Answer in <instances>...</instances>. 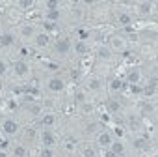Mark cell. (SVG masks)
<instances>
[{"instance_id":"6da1fadb","label":"cell","mask_w":158,"mask_h":157,"mask_svg":"<svg viewBox=\"0 0 158 157\" xmlns=\"http://www.w3.org/2000/svg\"><path fill=\"white\" fill-rule=\"evenodd\" d=\"M127 49V39L123 36H112L110 38V51H117V52H123Z\"/></svg>"},{"instance_id":"7a4b0ae2","label":"cell","mask_w":158,"mask_h":157,"mask_svg":"<svg viewBox=\"0 0 158 157\" xmlns=\"http://www.w3.org/2000/svg\"><path fill=\"white\" fill-rule=\"evenodd\" d=\"M56 52L58 54H61V56H65V54H69L71 52V49H73V43H71V39L69 38H61V39H58L56 41Z\"/></svg>"},{"instance_id":"3957f363","label":"cell","mask_w":158,"mask_h":157,"mask_svg":"<svg viewBox=\"0 0 158 157\" xmlns=\"http://www.w3.org/2000/svg\"><path fill=\"white\" fill-rule=\"evenodd\" d=\"M127 83L130 86H138L141 83V69H138V67L128 69V73H127Z\"/></svg>"},{"instance_id":"277c9868","label":"cell","mask_w":158,"mask_h":157,"mask_svg":"<svg viewBox=\"0 0 158 157\" xmlns=\"http://www.w3.org/2000/svg\"><path fill=\"white\" fill-rule=\"evenodd\" d=\"M47 88L50 92H54V94H60V92H63L65 83L61 81V78H58V77H52V78H48V81H47Z\"/></svg>"},{"instance_id":"5b68a950","label":"cell","mask_w":158,"mask_h":157,"mask_svg":"<svg viewBox=\"0 0 158 157\" xmlns=\"http://www.w3.org/2000/svg\"><path fill=\"white\" fill-rule=\"evenodd\" d=\"M13 71H15L17 77H26V75L30 73V65H28L24 60H17V62L13 64Z\"/></svg>"},{"instance_id":"8992f818","label":"cell","mask_w":158,"mask_h":157,"mask_svg":"<svg viewBox=\"0 0 158 157\" xmlns=\"http://www.w3.org/2000/svg\"><path fill=\"white\" fill-rule=\"evenodd\" d=\"M2 131L6 133V135H17V131H19V123L15 122V120H6L4 123H2Z\"/></svg>"},{"instance_id":"52a82bcc","label":"cell","mask_w":158,"mask_h":157,"mask_svg":"<svg viewBox=\"0 0 158 157\" xmlns=\"http://www.w3.org/2000/svg\"><path fill=\"white\" fill-rule=\"evenodd\" d=\"M97 142H99L102 148H106V146H110V144L114 142V137H112V133H110V131H102V133H99Z\"/></svg>"},{"instance_id":"ba28073f","label":"cell","mask_w":158,"mask_h":157,"mask_svg":"<svg viewBox=\"0 0 158 157\" xmlns=\"http://www.w3.org/2000/svg\"><path fill=\"white\" fill-rule=\"evenodd\" d=\"M34 41H35V45H37V47H41V49H43V47H47V45L50 43V36H48L47 32H41V34H37V36H35V39H34Z\"/></svg>"},{"instance_id":"9c48e42d","label":"cell","mask_w":158,"mask_h":157,"mask_svg":"<svg viewBox=\"0 0 158 157\" xmlns=\"http://www.w3.org/2000/svg\"><path fill=\"white\" fill-rule=\"evenodd\" d=\"M41 138H43L45 148H52V146H54V142H56V138H54V135H52V131H50V129H45Z\"/></svg>"},{"instance_id":"30bf717a","label":"cell","mask_w":158,"mask_h":157,"mask_svg":"<svg viewBox=\"0 0 158 157\" xmlns=\"http://www.w3.org/2000/svg\"><path fill=\"white\" fill-rule=\"evenodd\" d=\"M108 148H110V151H112V153H114L115 157H117V155H123V153H125V146H123V142H121V140H114V142H112V144H110Z\"/></svg>"},{"instance_id":"8fae6325","label":"cell","mask_w":158,"mask_h":157,"mask_svg":"<svg viewBox=\"0 0 158 157\" xmlns=\"http://www.w3.org/2000/svg\"><path fill=\"white\" fill-rule=\"evenodd\" d=\"M13 43H15V36L11 32H6L0 36V47H11Z\"/></svg>"},{"instance_id":"7c38bea8","label":"cell","mask_w":158,"mask_h":157,"mask_svg":"<svg viewBox=\"0 0 158 157\" xmlns=\"http://www.w3.org/2000/svg\"><path fill=\"white\" fill-rule=\"evenodd\" d=\"M88 88L91 90V92H99L101 88H102V81L99 77H91L89 81H88Z\"/></svg>"},{"instance_id":"4fadbf2b","label":"cell","mask_w":158,"mask_h":157,"mask_svg":"<svg viewBox=\"0 0 158 157\" xmlns=\"http://www.w3.org/2000/svg\"><path fill=\"white\" fill-rule=\"evenodd\" d=\"M54 123H56V116H54V114H43V116H41V125H43V127L50 129Z\"/></svg>"},{"instance_id":"5bb4252c","label":"cell","mask_w":158,"mask_h":157,"mask_svg":"<svg viewBox=\"0 0 158 157\" xmlns=\"http://www.w3.org/2000/svg\"><path fill=\"white\" fill-rule=\"evenodd\" d=\"M106 107H108V110H110V114H117V112L121 110V103H119L117 99H108V103H106Z\"/></svg>"},{"instance_id":"9a60e30c","label":"cell","mask_w":158,"mask_h":157,"mask_svg":"<svg viewBox=\"0 0 158 157\" xmlns=\"http://www.w3.org/2000/svg\"><path fill=\"white\" fill-rule=\"evenodd\" d=\"M21 36H23L24 39L32 38V36H34V25H23V26H21Z\"/></svg>"},{"instance_id":"2e32d148","label":"cell","mask_w":158,"mask_h":157,"mask_svg":"<svg viewBox=\"0 0 158 157\" xmlns=\"http://www.w3.org/2000/svg\"><path fill=\"white\" fill-rule=\"evenodd\" d=\"M97 56H99L101 60H110V58H112V51H110L108 47H99Z\"/></svg>"},{"instance_id":"e0dca14e","label":"cell","mask_w":158,"mask_h":157,"mask_svg":"<svg viewBox=\"0 0 158 157\" xmlns=\"http://www.w3.org/2000/svg\"><path fill=\"white\" fill-rule=\"evenodd\" d=\"M74 51H76V54H86L89 51V47L86 45V41H76L74 43Z\"/></svg>"},{"instance_id":"ac0fdd59","label":"cell","mask_w":158,"mask_h":157,"mask_svg":"<svg viewBox=\"0 0 158 157\" xmlns=\"http://www.w3.org/2000/svg\"><path fill=\"white\" fill-rule=\"evenodd\" d=\"M30 114L32 116H43V107L39 103H32L30 105Z\"/></svg>"},{"instance_id":"d6986e66","label":"cell","mask_w":158,"mask_h":157,"mask_svg":"<svg viewBox=\"0 0 158 157\" xmlns=\"http://www.w3.org/2000/svg\"><path fill=\"white\" fill-rule=\"evenodd\" d=\"M45 8L47 11H60V2L58 0H48V2H45Z\"/></svg>"},{"instance_id":"ffe728a7","label":"cell","mask_w":158,"mask_h":157,"mask_svg":"<svg viewBox=\"0 0 158 157\" xmlns=\"http://www.w3.org/2000/svg\"><path fill=\"white\" fill-rule=\"evenodd\" d=\"M138 8H139V13H143V15H149L152 11V4L151 2H141Z\"/></svg>"},{"instance_id":"44dd1931","label":"cell","mask_w":158,"mask_h":157,"mask_svg":"<svg viewBox=\"0 0 158 157\" xmlns=\"http://www.w3.org/2000/svg\"><path fill=\"white\" fill-rule=\"evenodd\" d=\"M110 88H112L114 92H119V90H123V88H125V84H123V81H121V78H114Z\"/></svg>"},{"instance_id":"7402d4cb","label":"cell","mask_w":158,"mask_h":157,"mask_svg":"<svg viewBox=\"0 0 158 157\" xmlns=\"http://www.w3.org/2000/svg\"><path fill=\"white\" fill-rule=\"evenodd\" d=\"M86 99H88V97H86V92H82V90H78V92L74 94V101H76V103L84 105V103H86Z\"/></svg>"},{"instance_id":"603a6c76","label":"cell","mask_w":158,"mask_h":157,"mask_svg":"<svg viewBox=\"0 0 158 157\" xmlns=\"http://www.w3.org/2000/svg\"><path fill=\"white\" fill-rule=\"evenodd\" d=\"M13 155H15V157H24V155H26V148L21 146V144L15 146V148H13Z\"/></svg>"},{"instance_id":"cb8c5ba5","label":"cell","mask_w":158,"mask_h":157,"mask_svg":"<svg viewBox=\"0 0 158 157\" xmlns=\"http://www.w3.org/2000/svg\"><path fill=\"white\" fill-rule=\"evenodd\" d=\"M82 157H97V151L91 148V146H86L82 150Z\"/></svg>"},{"instance_id":"d4e9b609","label":"cell","mask_w":158,"mask_h":157,"mask_svg":"<svg viewBox=\"0 0 158 157\" xmlns=\"http://www.w3.org/2000/svg\"><path fill=\"white\" fill-rule=\"evenodd\" d=\"M130 21H132V19H130V15H128V13H119V23H121V25L128 26V25H130Z\"/></svg>"},{"instance_id":"484cf974","label":"cell","mask_w":158,"mask_h":157,"mask_svg":"<svg viewBox=\"0 0 158 157\" xmlns=\"http://www.w3.org/2000/svg\"><path fill=\"white\" fill-rule=\"evenodd\" d=\"M60 15H61L60 11H47V19H48V21H58Z\"/></svg>"},{"instance_id":"4316f807","label":"cell","mask_w":158,"mask_h":157,"mask_svg":"<svg viewBox=\"0 0 158 157\" xmlns=\"http://www.w3.org/2000/svg\"><path fill=\"white\" fill-rule=\"evenodd\" d=\"M82 112H84V114H89V112H93V105L86 101V103L82 105Z\"/></svg>"},{"instance_id":"83f0119b","label":"cell","mask_w":158,"mask_h":157,"mask_svg":"<svg viewBox=\"0 0 158 157\" xmlns=\"http://www.w3.org/2000/svg\"><path fill=\"white\" fill-rule=\"evenodd\" d=\"M39 157H54V151H52V148H45L43 151H41V155Z\"/></svg>"},{"instance_id":"f1b7e54d","label":"cell","mask_w":158,"mask_h":157,"mask_svg":"<svg viewBox=\"0 0 158 157\" xmlns=\"http://www.w3.org/2000/svg\"><path fill=\"white\" fill-rule=\"evenodd\" d=\"M6 69H8L6 62H4V60H0V77H4V75H6Z\"/></svg>"},{"instance_id":"f546056e","label":"cell","mask_w":158,"mask_h":157,"mask_svg":"<svg viewBox=\"0 0 158 157\" xmlns=\"http://www.w3.org/2000/svg\"><path fill=\"white\" fill-rule=\"evenodd\" d=\"M145 146V138H136L134 140V148H143Z\"/></svg>"},{"instance_id":"4dcf8cb0","label":"cell","mask_w":158,"mask_h":157,"mask_svg":"<svg viewBox=\"0 0 158 157\" xmlns=\"http://www.w3.org/2000/svg\"><path fill=\"white\" fill-rule=\"evenodd\" d=\"M19 6H21V8H32L34 2H32V0H23V2H19Z\"/></svg>"},{"instance_id":"1f68e13d","label":"cell","mask_w":158,"mask_h":157,"mask_svg":"<svg viewBox=\"0 0 158 157\" xmlns=\"http://www.w3.org/2000/svg\"><path fill=\"white\" fill-rule=\"evenodd\" d=\"M154 92H156V86H151V84H149V86L145 88V94H147V96H154Z\"/></svg>"},{"instance_id":"d6a6232c","label":"cell","mask_w":158,"mask_h":157,"mask_svg":"<svg viewBox=\"0 0 158 157\" xmlns=\"http://www.w3.org/2000/svg\"><path fill=\"white\" fill-rule=\"evenodd\" d=\"M73 15H78V17H80V15H82V8H80V6H74V8H73Z\"/></svg>"},{"instance_id":"836d02e7","label":"cell","mask_w":158,"mask_h":157,"mask_svg":"<svg viewBox=\"0 0 158 157\" xmlns=\"http://www.w3.org/2000/svg\"><path fill=\"white\" fill-rule=\"evenodd\" d=\"M8 146H10V142H8V140H0V150H2V151H6V150H8Z\"/></svg>"},{"instance_id":"e575fe53","label":"cell","mask_w":158,"mask_h":157,"mask_svg":"<svg viewBox=\"0 0 158 157\" xmlns=\"http://www.w3.org/2000/svg\"><path fill=\"white\" fill-rule=\"evenodd\" d=\"M114 133L119 135V137H123V135H125V129H123V127H114Z\"/></svg>"},{"instance_id":"d590c367","label":"cell","mask_w":158,"mask_h":157,"mask_svg":"<svg viewBox=\"0 0 158 157\" xmlns=\"http://www.w3.org/2000/svg\"><path fill=\"white\" fill-rule=\"evenodd\" d=\"M71 77L78 81V78H80V71H78V69H76V71H73V73H71Z\"/></svg>"},{"instance_id":"8d00e7d4","label":"cell","mask_w":158,"mask_h":157,"mask_svg":"<svg viewBox=\"0 0 158 157\" xmlns=\"http://www.w3.org/2000/svg\"><path fill=\"white\" fill-rule=\"evenodd\" d=\"M101 120H102V122H106V123H108V122H110V114H102V116H101Z\"/></svg>"},{"instance_id":"74e56055","label":"cell","mask_w":158,"mask_h":157,"mask_svg":"<svg viewBox=\"0 0 158 157\" xmlns=\"http://www.w3.org/2000/svg\"><path fill=\"white\" fill-rule=\"evenodd\" d=\"M95 127H97V125H95V123H91V125H88V129H86V131H88V133H93V131H95Z\"/></svg>"},{"instance_id":"f35d334b","label":"cell","mask_w":158,"mask_h":157,"mask_svg":"<svg viewBox=\"0 0 158 157\" xmlns=\"http://www.w3.org/2000/svg\"><path fill=\"white\" fill-rule=\"evenodd\" d=\"M45 28H47V30H52V28H54V25H52V23H48V25H45Z\"/></svg>"},{"instance_id":"ab89813d","label":"cell","mask_w":158,"mask_h":157,"mask_svg":"<svg viewBox=\"0 0 158 157\" xmlns=\"http://www.w3.org/2000/svg\"><path fill=\"white\" fill-rule=\"evenodd\" d=\"M104 157H115V155H114V153H112V151H110V150H108V151H106V153H104Z\"/></svg>"},{"instance_id":"60d3db41","label":"cell","mask_w":158,"mask_h":157,"mask_svg":"<svg viewBox=\"0 0 158 157\" xmlns=\"http://www.w3.org/2000/svg\"><path fill=\"white\" fill-rule=\"evenodd\" d=\"M0 157H8V153H6V151H2V150H0Z\"/></svg>"},{"instance_id":"b9f144b4","label":"cell","mask_w":158,"mask_h":157,"mask_svg":"<svg viewBox=\"0 0 158 157\" xmlns=\"http://www.w3.org/2000/svg\"><path fill=\"white\" fill-rule=\"evenodd\" d=\"M0 13H4V8H0Z\"/></svg>"},{"instance_id":"7bdbcfd3","label":"cell","mask_w":158,"mask_h":157,"mask_svg":"<svg viewBox=\"0 0 158 157\" xmlns=\"http://www.w3.org/2000/svg\"><path fill=\"white\" fill-rule=\"evenodd\" d=\"M117 157H125V153H123V155H117Z\"/></svg>"}]
</instances>
